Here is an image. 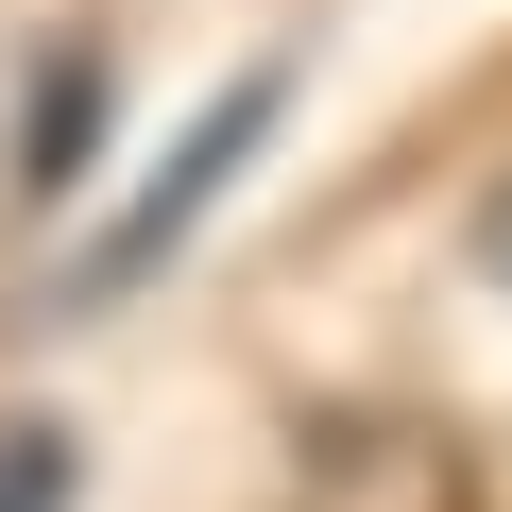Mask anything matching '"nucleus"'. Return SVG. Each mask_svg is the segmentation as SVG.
<instances>
[{"label": "nucleus", "mask_w": 512, "mask_h": 512, "mask_svg": "<svg viewBox=\"0 0 512 512\" xmlns=\"http://www.w3.org/2000/svg\"><path fill=\"white\" fill-rule=\"evenodd\" d=\"M274 512H478V461H461V427H444V410L359 393V410H308V427H291Z\"/></svg>", "instance_id": "1"}, {"label": "nucleus", "mask_w": 512, "mask_h": 512, "mask_svg": "<svg viewBox=\"0 0 512 512\" xmlns=\"http://www.w3.org/2000/svg\"><path fill=\"white\" fill-rule=\"evenodd\" d=\"M274 103H291V69H256V86H222V103H205V137H188V154H171V171L137 188V222H120V239L86 256V274H69V308H103V291H137L154 256H171V239L205 222V188H222V171H239L256 137H274Z\"/></svg>", "instance_id": "2"}, {"label": "nucleus", "mask_w": 512, "mask_h": 512, "mask_svg": "<svg viewBox=\"0 0 512 512\" xmlns=\"http://www.w3.org/2000/svg\"><path fill=\"white\" fill-rule=\"evenodd\" d=\"M69 478H86V461H69L52 410H0V512H69Z\"/></svg>", "instance_id": "3"}, {"label": "nucleus", "mask_w": 512, "mask_h": 512, "mask_svg": "<svg viewBox=\"0 0 512 512\" xmlns=\"http://www.w3.org/2000/svg\"><path fill=\"white\" fill-rule=\"evenodd\" d=\"M86 103H103V52H52V86H35V188L86 154Z\"/></svg>", "instance_id": "4"}, {"label": "nucleus", "mask_w": 512, "mask_h": 512, "mask_svg": "<svg viewBox=\"0 0 512 512\" xmlns=\"http://www.w3.org/2000/svg\"><path fill=\"white\" fill-rule=\"evenodd\" d=\"M478 256H495V291H512V188H495V205H478Z\"/></svg>", "instance_id": "5"}]
</instances>
